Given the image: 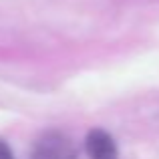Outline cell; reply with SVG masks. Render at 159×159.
<instances>
[{
	"instance_id": "6da1fadb",
	"label": "cell",
	"mask_w": 159,
	"mask_h": 159,
	"mask_svg": "<svg viewBox=\"0 0 159 159\" xmlns=\"http://www.w3.org/2000/svg\"><path fill=\"white\" fill-rule=\"evenodd\" d=\"M85 149L91 159H119L115 139L103 129L89 131V135L85 139Z\"/></svg>"
},
{
	"instance_id": "7a4b0ae2",
	"label": "cell",
	"mask_w": 159,
	"mask_h": 159,
	"mask_svg": "<svg viewBox=\"0 0 159 159\" xmlns=\"http://www.w3.org/2000/svg\"><path fill=\"white\" fill-rule=\"evenodd\" d=\"M69 155V143L62 137L48 135L43 143L39 145L32 159H65Z\"/></svg>"
},
{
	"instance_id": "3957f363",
	"label": "cell",
	"mask_w": 159,
	"mask_h": 159,
	"mask_svg": "<svg viewBox=\"0 0 159 159\" xmlns=\"http://www.w3.org/2000/svg\"><path fill=\"white\" fill-rule=\"evenodd\" d=\"M0 159H14V155H12L10 147H8L6 143H4L2 139H0Z\"/></svg>"
}]
</instances>
